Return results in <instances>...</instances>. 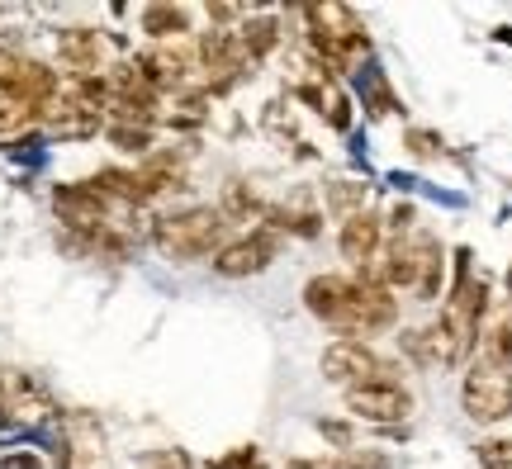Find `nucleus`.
I'll return each mask as SVG.
<instances>
[{
  "label": "nucleus",
  "mask_w": 512,
  "mask_h": 469,
  "mask_svg": "<svg viewBox=\"0 0 512 469\" xmlns=\"http://www.w3.org/2000/svg\"><path fill=\"white\" fill-rule=\"evenodd\" d=\"M347 408L361 422H403V417L413 413V398L394 379H370V384L347 389Z\"/></svg>",
  "instance_id": "0eeeda50"
},
{
  "label": "nucleus",
  "mask_w": 512,
  "mask_h": 469,
  "mask_svg": "<svg viewBox=\"0 0 512 469\" xmlns=\"http://www.w3.org/2000/svg\"><path fill=\"white\" fill-rule=\"evenodd\" d=\"M53 209H57V218H62L67 228H76V233L100 237L105 228H110V199L100 195L95 185H57Z\"/></svg>",
  "instance_id": "423d86ee"
},
{
  "label": "nucleus",
  "mask_w": 512,
  "mask_h": 469,
  "mask_svg": "<svg viewBox=\"0 0 512 469\" xmlns=\"http://www.w3.org/2000/svg\"><path fill=\"white\" fill-rule=\"evenodd\" d=\"M271 228H285V233H299V237H313L318 233V214L313 209H266Z\"/></svg>",
  "instance_id": "dca6fc26"
},
{
  "label": "nucleus",
  "mask_w": 512,
  "mask_h": 469,
  "mask_svg": "<svg viewBox=\"0 0 512 469\" xmlns=\"http://www.w3.org/2000/svg\"><path fill=\"white\" fill-rule=\"evenodd\" d=\"M366 199H370V190H366V185H356V181L328 185V209H332V214H342V218L366 214Z\"/></svg>",
  "instance_id": "4468645a"
},
{
  "label": "nucleus",
  "mask_w": 512,
  "mask_h": 469,
  "mask_svg": "<svg viewBox=\"0 0 512 469\" xmlns=\"http://www.w3.org/2000/svg\"><path fill=\"white\" fill-rule=\"evenodd\" d=\"M238 43H242V57H247V62H261V57L280 43V29H275L271 15H261V19H252L247 29H238Z\"/></svg>",
  "instance_id": "f8f14e48"
},
{
  "label": "nucleus",
  "mask_w": 512,
  "mask_h": 469,
  "mask_svg": "<svg viewBox=\"0 0 512 469\" xmlns=\"http://www.w3.org/2000/svg\"><path fill=\"white\" fill-rule=\"evenodd\" d=\"M110 143L124 147V152H147L152 147V128H138V124H110Z\"/></svg>",
  "instance_id": "f3484780"
},
{
  "label": "nucleus",
  "mask_w": 512,
  "mask_h": 469,
  "mask_svg": "<svg viewBox=\"0 0 512 469\" xmlns=\"http://www.w3.org/2000/svg\"><path fill=\"white\" fill-rule=\"evenodd\" d=\"M214 469H261V460H256V446H238L233 455L214 460Z\"/></svg>",
  "instance_id": "aec40b11"
},
{
  "label": "nucleus",
  "mask_w": 512,
  "mask_h": 469,
  "mask_svg": "<svg viewBox=\"0 0 512 469\" xmlns=\"http://www.w3.org/2000/svg\"><path fill=\"white\" fill-rule=\"evenodd\" d=\"M271 261H275V237L247 233L238 242H223V252L214 256V271L228 275V280H242V275H261Z\"/></svg>",
  "instance_id": "6e6552de"
},
{
  "label": "nucleus",
  "mask_w": 512,
  "mask_h": 469,
  "mask_svg": "<svg viewBox=\"0 0 512 469\" xmlns=\"http://www.w3.org/2000/svg\"><path fill=\"white\" fill-rule=\"evenodd\" d=\"M5 408H10V403H5V384H0V422H5Z\"/></svg>",
  "instance_id": "393cba45"
},
{
  "label": "nucleus",
  "mask_w": 512,
  "mask_h": 469,
  "mask_svg": "<svg viewBox=\"0 0 512 469\" xmlns=\"http://www.w3.org/2000/svg\"><path fill=\"white\" fill-rule=\"evenodd\" d=\"M147 469H190V460H185L181 451H162V455L147 460Z\"/></svg>",
  "instance_id": "5701e85b"
},
{
  "label": "nucleus",
  "mask_w": 512,
  "mask_h": 469,
  "mask_svg": "<svg viewBox=\"0 0 512 469\" xmlns=\"http://www.w3.org/2000/svg\"><path fill=\"white\" fill-rule=\"evenodd\" d=\"M143 34L157 38V43H176L181 34H190V10H181V5H147Z\"/></svg>",
  "instance_id": "9b49d317"
},
{
  "label": "nucleus",
  "mask_w": 512,
  "mask_h": 469,
  "mask_svg": "<svg viewBox=\"0 0 512 469\" xmlns=\"http://www.w3.org/2000/svg\"><path fill=\"white\" fill-rule=\"evenodd\" d=\"M57 57H62V67H72V76H95L105 62V43L95 29H67L57 38Z\"/></svg>",
  "instance_id": "9d476101"
},
{
  "label": "nucleus",
  "mask_w": 512,
  "mask_h": 469,
  "mask_svg": "<svg viewBox=\"0 0 512 469\" xmlns=\"http://www.w3.org/2000/svg\"><path fill=\"white\" fill-rule=\"evenodd\" d=\"M157 247H162L171 261H200V256H219L223 237H228V218L223 209H185V214L162 218L157 228Z\"/></svg>",
  "instance_id": "f257e3e1"
},
{
  "label": "nucleus",
  "mask_w": 512,
  "mask_h": 469,
  "mask_svg": "<svg viewBox=\"0 0 512 469\" xmlns=\"http://www.w3.org/2000/svg\"><path fill=\"white\" fill-rule=\"evenodd\" d=\"M460 403H465V417H470V422H484V427L512 417V365L475 356L470 375L460 384Z\"/></svg>",
  "instance_id": "f03ea898"
},
{
  "label": "nucleus",
  "mask_w": 512,
  "mask_h": 469,
  "mask_svg": "<svg viewBox=\"0 0 512 469\" xmlns=\"http://www.w3.org/2000/svg\"><path fill=\"white\" fill-rule=\"evenodd\" d=\"M498 34V43H512V24H503V29H494Z\"/></svg>",
  "instance_id": "b1692460"
},
{
  "label": "nucleus",
  "mask_w": 512,
  "mask_h": 469,
  "mask_svg": "<svg viewBox=\"0 0 512 469\" xmlns=\"http://www.w3.org/2000/svg\"><path fill=\"white\" fill-rule=\"evenodd\" d=\"M318 114L328 119L337 133H347L351 128V100L342 95V86L337 81H323V100H318Z\"/></svg>",
  "instance_id": "2eb2a0df"
},
{
  "label": "nucleus",
  "mask_w": 512,
  "mask_h": 469,
  "mask_svg": "<svg viewBox=\"0 0 512 469\" xmlns=\"http://www.w3.org/2000/svg\"><path fill=\"white\" fill-rule=\"evenodd\" d=\"M408 147H413V157H437L441 138L437 133H408Z\"/></svg>",
  "instance_id": "4be33fe9"
},
{
  "label": "nucleus",
  "mask_w": 512,
  "mask_h": 469,
  "mask_svg": "<svg viewBox=\"0 0 512 469\" xmlns=\"http://www.w3.org/2000/svg\"><path fill=\"white\" fill-rule=\"evenodd\" d=\"M380 242H384V228H380V218L370 214H351L342 218V233H337V247H342V256L347 261H356L361 271H366V261H375L380 256Z\"/></svg>",
  "instance_id": "1a4fd4ad"
},
{
  "label": "nucleus",
  "mask_w": 512,
  "mask_h": 469,
  "mask_svg": "<svg viewBox=\"0 0 512 469\" xmlns=\"http://www.w3.org/2000/svg\"><path fill=\"white\" fill-rule=\"evenodd\" d=\"M38 119V109L29 100H19L10 86H0V138H15L19 128H29Z\"/></svg>",
  "instance_id": "ddd939ff"
},
{
  "label": "nucleus",
  "mask_w": 512,
  "mask_h": 469,
  "mask_svg": "<svg viewBox=\"0 0 512 469\" xmlns=\"http://www.w3.org/2000/svg\"><path fill=\"white\" fill-rule=\"evenodd\" d=\"M304 304H309L318 323L351 332V323H356V280H347V275H313L304 285Z\"/></svg>",
  "instance_id": "39448f33"
},
{
  "label": "nucleus",
  "mask_w": 512,
  "mask_h": 469,
  "mask_svg": "<svg viewBox=\"0 0 512 469\" xmlns=\"http://www.w3.org/2000/svg\"><path fill=\"white\" fill-rule=\"evenodd\" d=\"M332 469H389V460L380 451H347L332 460Z\"/></svg>",
  "instance_id": "6ab92c4d"
},
{
  "label": "nucleus",
  "mask_w": 512,
  "mask_h": 469,
  "mask_svg": "<svg viewBox=\"0 0 512 469\" xmlns=\"http://www.w3.org/2000/svg\"><path fill=\"white\" fill-rule=\"evenodd\" d=\"M294 469H313V465H294Z\"/></svg>",
  "instance_id": "a878e982"
},
{
  "label": "nucleus",
  "mask_w": 512,
  "mask_h": 469,
  "mask_svg": "<svg viewBox=\"0 0 512 469\" xmlns=\"http://www.w3.org/2000/svg\"><path fill=\"white\" fill-rule=\"evenodd\" d=\"M475 455L484 469H512V441H479Z\"/></svg>",
  "instance_id": "a211bd4d"
},
{
  "label": "nucleus",
  "mask_w": 512,
  "mask_h": 469,
  "mask_svg": "<svg viewBox=\"0 0 512 469\" xmlns=\"http://www.w3.org/2000/svg\"><path fill=\"white\" fill-rule=\"evenodd\" d=\"M323 379L356 389V384H370V379H394V370H389L366 342L342 337V342H332L328 351H323Z\"/></svg>",
  "instance_id": "20e7f679"
},
{
  "label": "nucleus",
  "mask_w": 512,
  "mask_h": 469,
  "mask_svg": "<svg viewBox=\"0 0 512 469\" xmlns=\"http://www.w3.org/2000/svg\"><path fill=\"white\" fill-rule=\"evenodd\" d=\"M19 72H24V57H15L10 48H0V86H10V91H15Z\"/></svg>",
  "instance_id": "412c9836"
},
{
  "label": "nucleus",
  "mask_w": 512,
  "mask_h": 469,
  "mask_svg": "<svg viewBox=\"0 0 512 469\" xmlns=\"http://www.w3.org/2000/svg\"><path fill=\"white\" fill-rule=\"evenodd\" d=\"M138 72L147 76V86L162 95V91H185L190 86V76L200 72V53L190 48V43H157V48H147L138 57Z\"/></svg>",
  "instance_id": "7ed1b4c3"
}]
</instances>
